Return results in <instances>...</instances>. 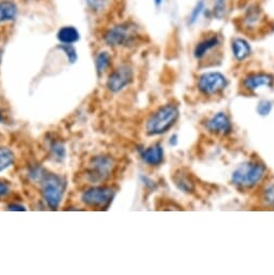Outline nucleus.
Returning a JSON list of instances; mask_svg holds the SVG:
<instances>
[{
	"instance_id": "nucleus-1",
	"label": "nucleus",
	"mask_w": 274,
	"mask_h": 275,
	"mask_svg": "<svg viewBox=\"0 0 274 275\" xmlns=\"http://www.w3.org/2000/svg\"><path fill=\"white\" fill-rule=\"evenodd\" d=\"M179 118V109L176 105L168 104L155 110L146 124L148 135L155 136L167 133Z\"/></svg>"
},
{
	"instance_id": "nucleus-2",
	"label": "nucleus",
	"mask_w": 274,
	"mask_h": 275,
	"mask_svg": "<svg viewBox=\"0 0 274 275\" xmlns=\"http://www.w3.org/2000/svg\"><path fill=\"white\" fill-rule=\"evenodd\" d=\"M39 181L41 183V191H43L45 202L50 208L56 210L62 202L67 182L60 175L46 171Z\"/></svg>"
},
{
	"instance_id": "nucleus-3",
	"label": "nucleus",
	"mask_w": 274,
	"mask_h": 275,
	"mask_svg": "<svg viewBox=\"0 0 274 275\" xmlns=\"http://www.w3.org/2000/svg\"><path fill=\"white\" fill-rule=\"evenodd\" d=\"M265 166L259 162H246L232 174V182L240 188H253L265 175Z\"/></svg>"
},
{
	"instance_id": "nucleus-4",
	"label": "nucleus",
	"mask_w": 274,
	"mask_h": 275,
	"mask_svg": "<svg viewBox=\"0 0 274 275\" xmlns=\"http://www.w3.org/2000/svg\"><path fill=\"white\" fill-rule=\"evenodd\" d=\"M138 38L137 26L133 23H122L107 30L104 36L105 43L110 47H130Z\"/></svg>"
},
{
	"instance_id": "nucleus-5",
	"label": "nucleus",
	"mask_w": 274,
	"mask_h": 275,
	"mask_svg": "<svg viewBox=\"0 0 274 275\" xmlns=\"http://www.w3.org/2000/svg\"><path fill=\"white\" fill-rule=\"evenodd\" d=\"M114 160L109 155H96L90 163L88 170V179L93 183H99L110 176L113 168Z\"/></svg>"
},
{
	"instance_id": "nucleus-6",
	"label": "nucleus",
	"mask_w": 274,
	"mask_h": 275,
	"mask_svg": "<svg viewBox=\"0 0 274 275\" xmlns=\"http://www.w3.org/2000/svg\"><path fill=\"white\" fill-rule=\"evenodd\" d=\"M115 191L111 187L99 186L90 188L81 197L86 205L96 208H106L109 206L114 198Z\"/></svg>"
},
{
	"instance_id": "nucleus-7",
	"label": "nucleus",
	"mask_w": 274,
	"mask_h": 275,
	"mask_svg": "<svg viewBox=\"0 0 274 275\" xmlns=\"http://www.w3.org/2000/svg\"><path fill=\"white\" fill-rule=\"evenodd\" d=\"M228 85L226 77L220 72H207L202 74L199 79L198 87L203 94L214 95L222 90H225Z\"/></svg>"
},
{
	"instance_id": "nucleus-8",
	"label": "nucleus",
	"mask_w": 274,
	"mask_h": 275,
	"mask_svg": "<svg viewBox=\"0 0 274 275\" xmlns=\"http://www.w3.org/2000/svg\"><path fill=\"white\" fill-rule=\"evenodd\" d=\"M133 81V70L127 65L120 66L115 70H113L109 78L107 80V88L109 91L117 93L127 88Z\"/></svg>"
},
{
	"instance_id": "nucleus-9",
	"label": "nucleus",
	"mask_w": 274,
	"mask_h": 275,
	"mask_svg": "<svg viewBox=\"0 0 274 275\" xmlns=\"http://www.w3.org/2000/svg\"><path fill=\"white\" fill-rule=\"evenodd\" d=\"M206 128L211 133L221 135H227L232 131L230 119L228 118V115L223 112H218L217 114H215L213 118L207 122Z\"/></svg>"
},
{
	"instance_id": "nucleus-10",
	"label": "nucleus",
	"mask_w": 274,
	"mask_h": 275,
	"mask_svg": "<svg viewBox=\"0 0 274 275\" xmlns=\"http://www.w3.org/2000/svg\"><path fill=\"white\" fill-rule=\"evenodd\" d=\"M273 83V77L268 73H253L244 79V87L250 91H255L261 87L271 88Z\"/></svg>"
},
{
	"instance_id": "nucleus-11",
	"label": "nucleus",
	"mask_w": 274,
	"mask_h": 275,
	"mask_svg": "<svg viewBox=\"0 0 274 275\" xmlns=\"http://www.w3.org/2000/svg\"><path fill=\"white\" fill-rule=\"evenodd\" d=\"M140 158H142L144 163L150 166L160 165L164 160L163 148L158 144L152 145L143 150L142 153H140Z\"/></svg>"
},
{
	"instance_id": "nucleus-12",
	"label": "nucleus",
	"mask_w": 274,
	"mask_h": 275,
	"mask_svg": "<svg viewBox=\"0 0 274 275\" xmlns=\"http://www.w3.org/2000/svg\"><path fill=\"white\" fill-rule=\"evenodd\" d=\"M18 14V7L10 0H4L0 3V24L14 21Z\"/></svg>"
},
{
	"instance_id": "nucleus-13",
	"label": "nucleus",
	"mask_w": 274,
	"mask_h": 275,
	"mask_svg": "<svg viewBox=\"0 0 274 275\" xmlns=\"http://www.w3.org/2000/svg\"><path fill=\"white\" fill-rule=\"evenodd\" d=\"M80 38L79 31L72 26H65L62 27L59 32H57V39L63 45H72L77 43Z\"/></svg>"
},
{
	"instance_id": "nucleus-14",
	"label": "nucleus",
	"mask_w": 274,
	"mask_h": 275,
	"mask_svg": "<svg viewBox=\"0 0 274 275\" xmlns=\"http://www.w3.org/2000/svg\"><path fill=\"white\" fill-rule=\"evenodd\" d=\"M232 51L237 60L243 61L251 54V47L246 40L242 38H237L232 43Z\"/></svg>"
},
{
	"instance_id": "nucleus-15",
	"label": "nucleus",
	"mask_w": 274,
	"mask_h": 275,
	"mask_svg": "<svg viewBox=\"0 0 274 275\" xmlns=\"http://www.w3.org/2000/svg\"><path fill=\"white\" fill-rule=\"evenodd\" d=\"M219 45V38L217 36H213L207 39H204L201 43H199L194 49V56L197 58H202L207 52Z\"/></svg>"
},
{
	"instance_id": "nucleus-16",
	"label": "nucleus",
	"mask_w": 274,
	"mask_h": 275,
	"mask_svg": "<svg viewBox=\"0 0 274 275\" xmlns=\"http://www.w3.org/2000/svg\"><path fill=\"white\" fill-rule=\"evenodd\" d=\"M14 163V153L9 148H0V172H4Z\"/></svg>"
},
{
	"instance_id": "nucleus-17",
	"label": "nucleus",
	"mask_w": 274,
	"mask_h": 275,
	"mask_svg": "<svg viewBox=\"0 0 274 275\" xmlns=\"http://www.w3.org/2000/svg\"><path fill=\"white\" fill-rule=\"evenodd\" d=\"M111 64V56L108 52H101L95 60V66L98 74L104 73Z\"/></svg>"
},
{
	"instance_id": "nucleus-18",
	"label": "nucleus",
	"mask_w": 274,
	"mask_h": 275,
	"mask_svg": "<svg viewBox=\"0 0 274 275\" xmlns=\"http://www.w3.org/2000/svg\"><path fill=\"white\" fill-rule=\"evenodd\" d=\"M174 181H175V185L177 188L184 192H191L193 190V183L189 179L187 175L184 174H177L175 177H174Z\"/></svg>"
},
{
	"instance_id": "nucleus-19",
	"label": "nucleus",
	"mask_w": 274,
	"mask_h": 275,
	"mask_svg": "<svg viewBox=\"0 0 274 275\" xmlns=\"http://www.w3.org/2000/svg\"><path fill=\"white\" fill-rule=\"evenodd\" d=\"M50 152L53 155L52 158L56 161H63L66 156V149L63 143L60 140H53L50 144Z\"/></svg>"
},
{
	"instance_id": "nucleus-20",
	"label": "nucleus",
	"mask_w": 274,
	"mask_h": 275,
	"mask_svg": "<svg viewBox=\"0 0 274 275\" xmlns=\"http://www.w3.org/2000/svg\"><path fill=\"white\" fill-rule=\"evenodd\" d=\"M61 50H63V51L65 52V54L67 55V58H68V61L73 64L74 62L77 61V52H76V50H74V48L71 46V45H62L60 47Z\"/></svg>"
},
{
	"instance_id": "nucleus-21",
	"label": "nucleus",
	"mask_w": 274,
	"mask_h": 275,
	"mask_svg": "<svg viewBox=\"0 0 274 275\" xmlns=\"http://www.w3.org/2000/svg\"><path fill=\"white\" fill-rule=\"evenodd\" d=\"M203 9H204V3L201 0V2H199L195 5L194 9L192 10V12H191V14H190V18H189V23L190 24H193V23L197 22V20L199 19V16H200V14L202 13Z\"/></svg>"
},
{
	"instance_id": "nucleus-22",
	"label": "nucleus",
	"mask_w": 274,
	"mask_h": 275,
	"mask_svg": "<svg viewBox=\"0 0 274 275\" xmlns=\"http://www.w3.org/2000/svg\"><path fill=\"white\" fill-rule=\"evenodd\" d=\"M272 110V103L270 101H261L258 106H257V112H258L260 115H268Z\"/></svg>"
},
{
	"instance_id": "nucleus-23",
	"label": "nucleus",
	"mask_w": 274,
	"mask_h": 275,
	"mask_svg": "<svg viewBox=\"0 0 274 275\" xmlns=\"http://www.w3.org/2000/svg\"><path fill=\"white\" fill-rule=\"evenodd\" d=\"M263 201L267 205H274V185L265 188L263 192Z\"/></svg>"
},
{
	"instance_id": "nucleus-24",
	"label": "nucleus",
	"mask_w": 274,
	"mask_h": 275,
	"mask_svg": "<svg viewBox=\"0 0 274 275\" xmlns=\"http://www.w3.org/2000/svg\"><path fill=\"white\" fill-rule=\"evenodd\" d=\"M226 6H225V0H217L214 5V14L217 16V18H221L225 13Z\"/></svg>"
},
{
	"instance_id": "nucleus-25",
	"label": "nucleus",
	"mask_w": 274,
	"mask_h": 275,
	"mask_svg": "<svg viewBox=\"0 0 274 275\" xmlns=\"http://www.w3.org/2000/svg\"><path fill=\"white\" fill-rule=\"evenodd\" d=\"M10 193V188L9 186L5 183L4 181L0 180V200L9 195Z\"/></svg>"
},
{
	"instance_id": "nucleus-26",
	"label": "nucleus",
	"mask_w": 274,
	"mask_h": 275,
	"mask_svg": "<svg viewBox=\"0 0 274 275\" xmlns=\"http://www.w3.org/2000/svg\"><path fill=\"white\" fill-rule=\"evenodd\" d=\"M8 210L9 211H21V212H24V211H26V208H25L23 205H20V204H9L8 205Z\"/></svg>"
},
{
	"instance_id": "nucleus-27",
	"label": "nucleus",
	"mask_w": 274,
	"mask_h": 275,
	"mask_svg": "<svg viewBox=\"0 0 274 275\" xmlns=\"http://www.w3.org/2000/svg\"><path fill=\"white\" fill-rule=\"evenodd\" d=\"M89 5L93 8V9H98L103 6L104 0H88Z\"/></svg>"
},
{
	"instance_id": "nucleus-28",
	"label": "nucleus",
	"mask_w": 274,
	"mask_h": 275,
	"mask_svg": "<svg viewBox=\"0 0 274 275\" xmlns=\"http://www.w3.org/2000/svg\"><path fill=\"white\" fill-rule=\"evenodd\" d=\"M170 144L173 145V146H175L177 144V135H173L171 137V140H170Z\"/></svg>"
},
{
	"instance_id": "nucleus-29",
	"label": "nucleus",
	"mask_w": 274,
	"mask_h": 275,
	"mask_svg": "<svg viewBox=\"0 0 274 275\" xmlns=\"http://www.w3.org/2000/svg\"><path fill=\"white\" fill-rule=\"evenodd\" d=\"M4 121V116H3V112L2 110H0V123H2Z\"/></svg>"
},
{
	"instance_id": "nucleus-30",
	"label": "nucleus",
	"mask_w": 274,
	"mask_h": 275,
	"mask_svg": "<svg viewBox=\"0 0 274 275\" xmlns=\"http://www.w3.org/2000/svg\"><path fill=\"white\" fill-rule=\"evenodd\" d=\"M154 2H155V4H156V5H160V4H161V2H162V0H154Z\"/></svg>"
}]
</instances>
